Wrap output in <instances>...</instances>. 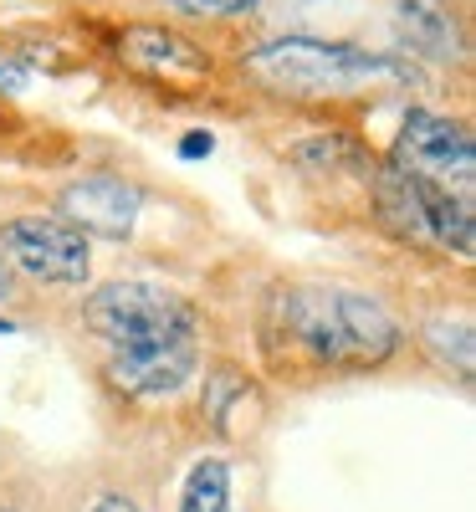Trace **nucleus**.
Masks as SVG:
<instances>
[{"label": "nucleus", "instance_id": "9b49d317", "mask_svg": "<svg viewBox=\"0 0 476 512\" xmlns=\"http://www.w3.org/2000/svg\"><path fill=\"white\" fill-rule=\"evenodd\" d=\"M164 6L180 16H246L256 0H164Z\"/></svg>", "mask_w": 476, "mask_h": 512}, {"label": "nucleus", "instance_id": "39448f33", "mask_svg": "<svg viewBox=\"0 0 476 512\" xmlns=\"http://www.w3.org/2000/svg\"><path fill=\"white\" fill-rule=\"evenodd\" d=\"M395 164L410 169V175L441 185L451 195L471 200V175H476V144L466 134V123H451L430 108H410L405 128L395 139Z\"/></svg>", "mask_w": 476, "mask_h": 512}, {"label": "nucleus", "instance_id": "1a4fd4ad", "mask_svg": "<svg viewBox=\"0 0 476 512\" xmlns=\"http://www.w3.org/2000/svg\"><path fill=\"white\" fill-rule=\"evenodd\" d=\"M128 57L134 62H144V67H190V72H200L205 67V57H200V47H190V41H180L175 31H159V26H134L128 31Z\"/></svg>", "mask_w": 476, "mask_h": 512}, {"label": "nucleus", "instance_id": "2eb2a0df", "mask_svg": "<svg viewBox=\"0 0 476 512\" xmlns=\"http://www.w3.org/2000/svg\"><path fill=\"white\" fill-rule=\"evenodd\" d=\"M11 292V272H6V262H0V297Z\"/></svg>", "mask_w": 476, "mask_h": 512}, {"label": "nucleus", "instance_id": "dca6fc26", "mask_svg": "<svg viewBox=\"0 0 476 512\" xmlns=\"http://www.w3.org/2000/svg\"><path fill=\"white\" fill-rule=\"evenodd\" d=\"M0 333H11V323H6V318H0Z\"/></svg>", "mask_w": 476, "mask_h": 512}, {"label": "nucleus", "instance_id": "f8f14e48", "mask_svg": "<svg viewBox=\"0 0 476 512\" xmlns=\"http://www.w3.org/2000/svg\"><path fill=\"white\" fill-rule=\"evenodd\" d=\"M215 149V134H210V128H190V134L180 139V159H205Z\"/></svg>", "mask_w": 476, "mask_h": 512}, {"label": "nucleus", "instance_id": "20e7f679", "mask_svg": "<svg viewBox=\"0 0 476 512\" xmlns=\"http://www.w3.org/2000/svg\"><path fill=\"white\" fill-rule=\"evenodd\" d=\"M0 251L6 267H16L31 282H52V287H77L93 272V246L72 221L62 216H16L0 226Z\"/></svg>", "mask_w": 476, "mask_h": 512}, {"label": "nucleus", "instance_id": "ddd939ff", "mask_svg": "<svg viewBox=\"0 0 476 512\" xmlns=\"http://www.w3.org/2000/svg\"><path fill=\"white\" fill-rule=\"evenodd\" d=\"M93 512H139V507L128 502V497H113V492H108V497H98V502H93Z\"/></svg>", "mask_w": 476, "mask_h": 512}, {"label": "nucleus", "instance_id": "423d86ee", "mask_svg": "<svg viewBox=\"0 0 476 512\" xmlns=\"http://www.w3.org/2000/svg\"><path fill=\"white\" fill-rule=\"evenodd\" d=\"M139 210H144L139 185H128L118 175H82L57 200L62 221H72L82 236H108V241H123L128 231H134Z\"/></svg>", "mask_w": 476, "mask_h": 512}, {"label": "nucleus", "instance_id": "f257e3e1", "mask_svg": "<svg viewBox=\"0 0 476 512\" xmlns=\"http://www.w3.org/2000/svg\"><path fill=\"white\" fill-rule=\"evenodd\" d=\"M272 333L313 369H379L400 349V328L374 297L333 287H287L272 297Z\"/></svg>", "mask_w": 476, "mask_h": 512}, {"label": "nucleus", "instance_id": "7ed1b4c3", "mask_svg": "<svg viewBox=\"0 0 476 512\" xmlns=\"http://www.w3.org/2000/svg\"><path fill=\"white\" fill-rule=\"evenodd\" d=\"M88 323L113 354H139V349H159L175 338H195V308L180 292H164L154 282H108L88 297L82 308Z\"/></svg>", "mask_w": 476, "mask_h": 512}, {"label": "nucleus", "instance_id": "0eeeda50", "mask_svg": "<svg viewBox=\"0 0 476 512\" xmlns=\"http://www.w3.org/2000/svg\"><path fill=\"white\" fill-rule=\"evenodd\" d=\"M195 364H200V344L195 338H175V344L139 349V354H108V379L123 395L154 400V395H175L195 374Z\"/></svg>", "mask_w": 476, "mask_h": 512}, {"label": "nucleus", "instance_id": "6e6552de", "mask_svg": "<svg viewBox=\"0 0 476 512\" xmlns=\"http://www.w3.org/2000/svg\"><path fill=\"white\" fill-rule=\"evenodd\" d=\"M400 31L420 57H436V62L461 57L456 16L441 6V0H400Z\"/></svg>", "mask_w": 476, "mask_h": 512}, {"label": "nucleus", "instance_id": "9d476101", "mask_svg": "<svg viewBox=\"0 0 476 512\" xmlns=\"http://www.w3.org/2000/svg\"><path fill=\"white\" fill-rule=\"evenodd\" d=\"M231 507V466L205 456L195 472L185 477V492H180V512H226Z\"/></svg>", "mask_w": 476, "mask_h": 512}, {"label": "nucleus", "instance_id": "4468645a", "mask_svg": "<svg viewBox=\"0 0 476 512\" xmlns=\"http://www.w3.org/2000/svg\"><path fill=\"white\" fill-rule=\"evenodd\" d=\"M21 82H26V72H16V67H0V88H6V93H21Z\"/></svg>", "mask_w": 476, "mask_h": 512}, {"label": "nucleus", "instance_id": "f03ea898", "mask_svg": "<svg viewBox=\"0 0 476 512\" xmlns=\"http://www.w3.org/2000/svg\"><path fill=\"white\" fill-rule=\"evenodd\" d=\"M246 72L282 98H343L410 77V67L389 52H364L349 41H318V36L267 41L246 57Z\"/></svg>", "mask_w": 476, "mask_h": 512}]
</instances>
